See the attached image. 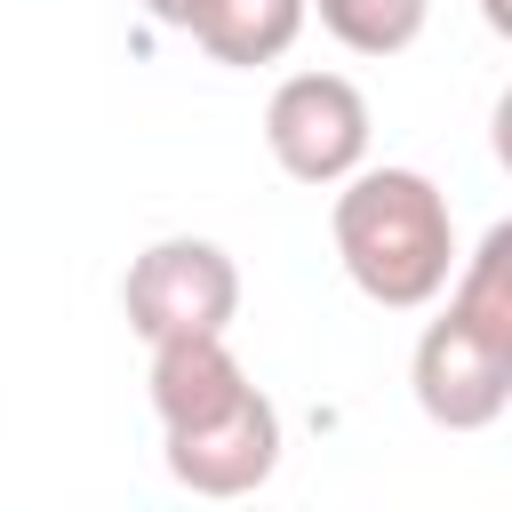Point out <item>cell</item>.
Instances as JSON below:
<instances>
[{
  "label": "cell",
  "mask_w": 512,
  "mask_h": 512,
  "mask_svg": "<svg viewBox=\"0 0 512 512\" xmlns=\"http://www.w3.org/2000/svg\"><path fill=\"white\" fill-rule=\"evenodd\" d=\"M408 392H416L424 424L488 432L512 408V328H488V320H464L456 304H440V320H424V336L408 352Z\"/></svg>",
  "instance_id": "277c9868"
},
{
  "label": "cell",
  "mask_w": 512,
  "mask_h": 512,
  "mask_svg": "<svg viewBox=\"0 0 512 512\" xmlns=\"http://www.w3.org/2000/svg\"><path fill=\"white\" fill-rule=\"evenodd\" d=\"M280 448H288V432H280V408H272L264 384H248L232 408H216V416H200V424H184V432H160L168 480L192 488V496H208V504L256 496V488L280 472Z\"/></svg>",
  "instance_id": "5b68a950"
},
{
  "label": "cell",
  "mask_w": 512,
  "mask_h": 512,
  "mask_svg": "<svg viewBox=\"0 0 512 512\" xmlns=\"http://www.w3.org/2000/svg\"><path fill=\"white\" fill-rule=\"evenodd\" d=\"M120 312L144 344H168V336H224L232 312H240V264L224 240H200V232H168L152 248L128 256V280H120Z\"/></svg>",
  "instance_id": "7a4b0ae2"
},
{
  "label": "cell",
  "mask_w": 512,
  "mask_h": 512,
  "mask_svg": "<svg viewBox=\"0 0 512 512\" xmlns=\"http://www.w3.org/2000/svg\"><path fill=\"white\" fill-rule=\"evenodd\" d=\"M304 24H312L304 0H208L192 24V48H208L232 72H256V64H280L304 40Z\"/></svg>",
  "instance_id": "52a82bcc"
},
{
  "label": "cell",
  "mask_w": 512,
  "mask_h": 512,
  "mask_svg": "<svg viewBox=\"0 0 512 512\" xmlns=\"http://www.w3.org/2000/svg\"><path fill=\"white\" fill-rule=\"evenodd\" d=\"M144 352H152V376H144V384H152L160 432H184V424L232 408V400L256 384L224 336H168V344H144Z\"/></svg>",
  "instance_id": "8992f818"
},
{
  "label": "cell",
  "mask_w": 512,
  "mask_h": 512,
  "mask_svg": "<svg viewBox=\"0 0 512 512\" xmlns=\"http://www.w3.org/2000/svg\"><path fill=\"white\" fill-rule=\"evenodd\" d=\"M368 136H376L368 96L344 72H288L264 96V152L288 184L336 192L352 168H368Z\"/></svg>",
  "instance_id": "3957f363"
},
{
  "label": "cell",
  "mask_w": 512,
  "mask_h": 512,
  "mask_svg": "<svg viewBox=\"0 0 512 512\" xmlns=\"http://www.w3.org/2000/svg\"><path fill=\"white\" fill-rule=\"evenodd\" d=\"M304 16H320V32L352 56H408L432 24V0H304Z\"/></svg>",
  "instance_id": "ba28073f"
},
{
  "label": "cell",
  "mask_w": 512,
  "mask_h": 512,
  "mask_svg": "<svg viewBox=\"0 0 512 512\" xmlns=\"http://www.w3.org/2000/svg\"><path fill=\"white\" fill-rule=\"evenodd\" d=\"M328 240L344 280L376 304V312H432L448 272H456V216L448 192L424 168H352L328 200Z\"/></svg>",
  "instance_id": "6da1fadb"
},
{
  "label": "cell",
  "mask_w": 512,
  "mask_h": 512,
  "mask_svg": "<svg viewBox=\"0 0 512 512\" xmlns=\"http://www.w3.org/2000/svg\"><path fill=\"white\" fill-rule=\"evenodd\" d=\"M136 8H144V16H152V24H160V32H192V24H200V8H208V0H136Z\"/></svg>",
  "instance_id": "9c48e42d"
}]
</instances>
